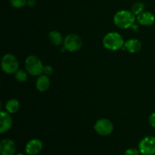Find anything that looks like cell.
Masks as SVG:
<instances>
[{"label":"cell","instance_id":"6da1fadb","mask_svg":"<svg viewBox=\"0 0 155 155\" xmlns=\"http://www.w3.org/2000/svg\"><path fill=\"white\" fill-rule=\"evenodd\" d=\"M136 21V17L132 11L120 10L115 14L114 23L120 29H128L133 27Z\"/></svg>","mask_w":155,"mask_h":155},{"label":"cell","instance_id":"7a4b0ae2","mask_svg":"<svg viewBox=\"0 0 155 155\" xmlns=\"http://www.w3.org/2000/svg\"><path fill=\"white\" fill-rule=\"evenodd\" d=\"M103 45L110 51H117L123 48L125 44L123 36L117 32H110L103 38Z\"/></svg>","mask_w":155,"mask_h":155},{"label":"cell","instance_id":"3957f363","mask_svg":"<svg viewBox=\"0 0 155 155\" xmlns=\"http://www.w3.org/2000/svg\"><path fill=\"white\" fill-rule=\"evenodd\" d=\"M25 68L27 73L33 77H39L43 73L42 61L35 55H29L25 60Z\"/></svg>","mask_w":155,"mask_h":155},{"label":"cell","instance_id":"277c9868","mask_svg":"<svg viewBox=\"0 0 155 155\" xmlns=\"http://www.w3.org/2000/svg\"><path fill=\"white\" fill-rule=\"evenodd\" d=\"M1 66L2 69L5 74H15L18 70L19 63L17 58L14 54L8 53L2 58Z\"/></svg>","mask_w":155,"mask_h":155},{"label":"cell","instance_id":"5b68a950","mask_svg":"<svg viewBox=\"0 0 155 155\" xmlns=\"http://www.w3.org/2000/svg\"><path fill=\"white\" fill-rule=\"evenodd\" d=\"M63 45L67 51L75 52L81 48L83 45V40L79 35L70 33L64 39Z\"/></svg>","mask_w":155,"mask_h":155},{"label":"cell","instance_id":"8992f818","mask_svg":"<svg viewBox=\"0 0 155 155\" xmlns=\"http://www.w3.org/2000/svg\"><path fill=\"white\" fill-rule=\"evenodd\" d=\"M139 150L142 155L155 154V137L148 136L144 137L139 144Z\"/></svg>","mask_w":155,"mask_h":155},{"label":"cell","instance_id":"52a82bcc","mask_svg":"<svg viewBox=\"0 0 155 155\" xmlns=\"http://www.w3.org/2000/svg\"><path fill=\"white\" fill-rule=\"evenodd\" d=\"M94 129L98 135L102 136H109L114 130V125L110 120L101 118L98 120L94 125Z\"/></svg>","mask_w":155,"mask_h":155},{"label":"cell","instance_id":"ba28073f","mask_svg":"<svg viewBox=\"0 0 155 155\" xmlns=\"http://www.w3.org/2000/svg\"><path fill=\"white\" fill-rule=\"evenodd\" d=\"M43 148L42 142L39 139H33L29 141L25 146V152L28 155H36L41 152Z\"/></svg>","mask_w":155,"mask_h":155},{"label":"cell","instance_id":"9c48e42d","mask_svg":"<svg viewBox=\"0 0 155 155\" xmlns=\"http://www.w3.org/2000/svg\"><path fill=\"white\" fill-rule=\"evenodd\" d=\"M16 151V145L11 139H4L0 142L1 155H14Z\"/></svg>","mask_w":155,"mask_h":155},{"label":"cell","instance_id":"30bf717a","mask_svg":"<svg viewBox=\"0 0 155 155\" xmlns=\"http://www.w3.org/2000/svg\"><path fill=\"white\" fill-rule=\"evenodd\" d=\"M11 114L7 111H0V124H1V127H0V133H4L8 131L12 126V118L11 117Z\"/></svg>","mask_w":155,"mask_h":155},{"label":"cell","instance_id":"8fae6325","mask_svg":"<svg viewBox=\"0 0 155 155\" xmlns=\"http://www.w3.org/2000/svg\"><path fill=\"white\" fill-rule=\"evenodd\" d=\"M136 20L140 25L151 26L154 23L155 16L150 12H143L137 15Z\"/></svg>","mask_w":155,"mask_h":155},{"label":"cell","instance_id":"7c38bea8","mask_svg":"<svg viewBox=\"0 0 155 155\" xmlns=\"http://www.w3.org/2000/svg\"><path fill=\"white\" fill-rule=\"evenodd\" d=\"M50 86V80L47 75H40L36 82V87L40 92H45Z\"/></svg>","mask_w":155,"mask_h":155},{"label":"cell","instance_id":"4fadbf2b","mask_svg":"<svg viewBox=\"0 0 155 155\" xmlns=\"http://www.w3.org/2000/svg\"><path fill=\"white\" fill-rule=\"evenodd\" d=\"M124 46L129 52L135 54V53L139 52L141 50L142 43L137 39H130L127 42H125Z\"/></svg>","mask_w":155,"mask_h":155},{"label":"cell","instance_id":"5bb4252c","mask_svg":"<svg viewBox=\"0 0 155 155\" xmlns=\"http://www.w3.org/2000/svg\"><path fill=\"white\" fill-rule=\"evenodd\" d=\"M48 39L50 42L54 45H61L64 42V39L62 38L61 34L58 31L56 30H52L48 34Z\"/></svg>","mask_w":155,"mask_h":155},{"label":"cell","instance_id":"9a60e30c","mask_svg":"<svg viewBox=\"0 0 155 155\" xmlns=\"http://www.w3.org/2000/svg\"><path fill=\"white\" fill-rule=\"evenodd\" d=\"M5 110L9 114H15L20 108V103L15 98H11L6 102Z\"/></svg>","mask_w":155,"mask_h":155},{"label":"cell","instance_id":"2e32d148","mask_svg":"<svg viewBox=\"0 0 155 155\" xmlns=\"http://www.w3.org/2000/svg\"><path fill=\"white\" fill-rule=\"evenodd\" d=\"M145 7V5L143 2H138L134 3V4L133 5L131 11L135 15H139V14H141L142 12H144Z\"/></svg>","mask_w":155,"mask_h":155},{"label":"cell","instance_id":"e0dca14e","mask_svg":"<svg viewBox=\"0 0 155 155\" xmlns=\"http://www.w3.org/2000/svg\"><path fill=\"white\" fill-rule=\"evenodd\" d=\"M15 77L17 81L19 82V83H24L28 79L27 74L23 70H18L15 74Z\"/></svg>","mask_w":155,"mask_h":155},{"label":"cell","instance_id":"ac0fdd59","mask_svg":"<svg viewBox=\"0 0 155 155\" xmlns=\"http://www.w3.org/2000/svg\"><path fill=\"white\" fill-rule=\"evenodd\" d=\"M11 5L16 8H21L27 4V0H10Z\"/></svg>","mask_w":155,"mask_h":155},{"label":"cell","instance_id":"d6986e66","mask_svg":"<svg viewBox=\"0 0 155 155\" xmlns=\"http://www.w3.org/2000/svg\"><path fill=\"white\" fill-rule=\"evenodd\" d=\"M139 149H136V148H131L127 149V151H125V154L124 155H139Z\"/></svg>","mask_w":155,"mask_h":155},{"label":"cell","instance_id":"ffe728a7","mask_svg":"<svg viewBox=\"0 0 155 155\" xmlns=\"http://www.w3.org/2000/svg\"><path fill=\"white\" fill-rule=\"evenodd\" d=\"M54 72V69L50 65H46V66H44L43 68V73L45 74V75L50 76L53 74Z\"/></svg>","mask_w":155,"mask_h":155},{"label":"cell","instance_id":"44dd1931","mask_svg":"<svg viewBox=\"0 0 155 155\" xmlns=\"http://www.w3.org/2000/svg\"><path fill=\"white\" fill-rule=\"evenodd\" d=\"M148 121H149L150 125L155 128V113H152L150 115L149 118H148Z\"/></svg>","mask_w":155,"mask_h":155},{"label":"cell","instance_id":"7402d4cb","mask_svg":"<svg viewBox=\"0 0 155 155\" xmlns=\"http://www.w3.org/2000/svg\"><path fill=\"white\" fill-rule=\"evenodd\" d=\"M36 4V0H27V4L30 7H33Z\"/></svg>","mask_w":155,"mask_h":155},{"label":"cell","instance_id":"603a6c76","mask_svg":"<svg viewBox=\"0 0 155 155\" xmlns=\"http://www.w3.org/2000/svg\"><path fill=\"white\" fill-rule=\"evenodd\" d=\"M16 155H24V154H21V153H19V154H16Z\"/></svg>","mask_w":155,"mask_h":155}]
</instances>
